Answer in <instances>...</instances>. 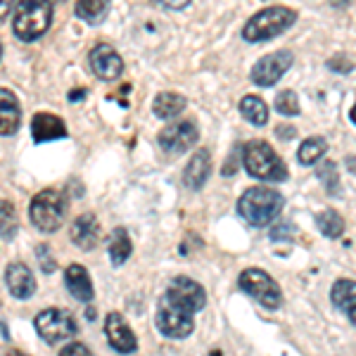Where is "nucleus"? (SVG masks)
Returning a JSON list of instances; mask_svg holds the SVG:
<instances>
[{"mask_svg": "<svg viewBox=\"0 0 356 356\" xmlns=\"http://www.w3.org/2000/svg\"><path fill=\"white\" fill-rule=\"evenodd\" d=\"M283 207H285V200L278 191L266 188V186H257L243 193V197H240V202H238V211L250 226L266 228L278 219Z\"/></svg>", "mask_w": 356, "mask_h": 356, "instance_id": "nucleus-1", "label": "nucleus"}, {"mask_svg": "<svg viewBox=\"0 0 356 356\" xmlns=\"http://www.w3.org/2000/svg\"><path fill=\"white\" fill-rule=\"evenodd\" d=\"M53 24V0H19L15 10L13 31L22 43H33L45 36Z\"/></svg>", "mask_w": 356, "mask_h": 356, "instance_id": "nucleus-2", "label": "nucleus"}, {"mask_svg": "<svg viewBox=\"0 0 356 356\" xmlns=\"http://www.w3.org/2000/svg\"><path fill=\"white\" fill-rule=\"evenodd\" d=\"M243 166L252 178L268 183H280L288 178V166L264 140H250L243 147Z\"/></svg>", "mask_w": 356, "mask_h": 356, "instance_id": "nucleus-3", "label": "nucleus"}, {"mask_svg": "<svg viewBox=\"0 0 356 356\" xmlns=\"http://www.w3.org/2000/svg\"><path fill=\"white\" fill-rule=\"evenodd\" d=\"M297 22V13L283 5H273L266 8L261 13H257L254 17H250V22L243 26V38L247 43H264L271 41V38L280 36L283 31Z\"/></svg>", "mask_w": 356, "mask_h": 356, "instance_id": "nucleus-4", "label": "nucleus"}, {"mask_svg": "<svg viewBox=\"0 0 356 356\" xmlns=\"http://www.w3.org/2000/svg\"><path fill=\"white\" fill-rule=\"evenodd\" d=\"M67 216V197L65 193L48 188L33 195L31 204H29V219L41 233H55L62 228Z\"/></svg>", "mask_w": 356, "mask_h": 356, "instance_id": "nucleus-5", "label": "nucleus"}, {"mask_svg": "<svg viewBox=\"0 0 356 356\" xmlns=\"http://www.w3.org/2000/svg\"><path fill=\"white\" fill-rule=\"evenodd\" d=\"M36 332L45 344H60L79 332V323L67 309H43L33 318Z\"/></svg>", "mask_w": 356, "mask_h": 356, "instance_id": "nucleus-6", "label": "nucleus"}, {"mask_svg": "<svg viewBox=\"0 0 356 356\" xmlns=\"http://www.w3.org/2000/svg\"><path fill=\"white\" fill-rule=\"evenodd\" d=\"M240 288L266 309H278L280 300H283L278 283L261 268H247V271L240 273Z\"/></svg>", "mask_w": 356, "mask_h": 356, "instance_id": "nucleus-7", "label": "nucleus"}, {"mask_svg": "<svg viewBox=\"0 0 356 356\" xmlns=\"http://www.w3.org/2000/svg\"><path fill=\"white\" fill-rule=\"evenodd\" d=\"M195 314L186 312L181 307H174L166 300H159L157 307V316H154V323H157V330L162 332L169 340H186L188 335L195 328Z\"/></svg>", "mask_w": 356, "mask_h": 356, "instance_id": "nucleus-8", "label": "nucleus"}, {"mask_svg": "<svg viewBox=\"0 0 356 356\" xmlns=\"http://www.w3.org/2000/svg\"><path fill=\"white\" fill-rule=\"evenodd\" d=\"M169 304H174V307H181L186 309V312L191 314H197L204 309L207 304V295H204V288L200 283H195L193 278H186V275H178L169 283V288H166L164 297Z\"/></svg>", "mask_w": 356, "mask_h": 356, "instance_id": "nucleus-9", "label": "nucleus"}, {"mask_svg": "<svg viewBox=\"0 0 356 356\" xmlns=\"http://www.w3.org/2000/svg\"><path fill=\"white\" fill-rule=\"evenodd\" d=\"M295 55L290 50H278V53L264 55L254 67H252V81L261 88H271L285 76V72L292 67Z\"/></svg>", "mask_w": 356, "mask_h": 356, "instance_id": "nucleus-10", "label": "nucleus"}, {"mask_svg": "<svg viewBox=\"0 0 356 356\" xmlns=\"http://www.w3.org/2000/svg\"><path fill=\"white\" fill-rule=\"evenodd\" d=\"M197 140H200V131L193 122L171 124L159 131V136H157L159 147L169 154H181V152L191 150L193 145H197Z\"/></svg>", "mask_w": 356, "mask_h": 356, "instance_id": "nucleus-11", "label": "nucleus"}, {"mask_svg": "<svg viewBox=\"0 0 356 356\" xmlns=\"http://www.w3.org/2000/svg\"><path fill=\"white\" fill-rule=\"evenodd\" d=\"M88 65H90V72L95 74L97 79L102 81H117L119 76L124 74V60L112 45H95L88 55Z\"/></svg>", "mask_w": 356, "mask_h": 356, "instance_id": "nucleus-12", "label": "nucleus"}, {"mask_svg": "<svg viewBox=\"0 0 356 356\" xmlns=\"http://www.w3.org/2000/svg\"><path fill=\"white\" fill-rule=\"evenodd\" d=\"M105 335H107V342L114 352L119 354H134L138 349V340L134 335V330L129 328V323L124 321V316L119 312H112L107 314L105 318Z\"/></svg>", "mask_w": 356, "mask_h": 356, "instance_id": "nucleus-13", "label": "nucleus"}, {"mask_svg": "<svg viewBox=\"0 0 356 356\" xmlns=\"http://www.w3.org/2000/svg\"><path fill=\"white\" fill-rule=\"evenodd\" d=\"M5 283H8V290L15 300H29V297H33V292H36L33 273L29 271V266L22 261H13L5 268Z\"/></svg>", "mask_w": 356, "mask_h": 356, "instance_id": "nucleus-14", "label": "nucleus"}, {"mask_svg": "<svg viewBox=\"0 0 356 356\" xmlns=\"http://www.w3.org/2000/svg\"><path fill=\"white\" fill-rule=\"evenodd\" d=\"M67 126L60 117L48 112H38L33 114L31 119V138L36 145H43L48 140H60V138H67Z\"/></svg>", "mask_w": 356, "mask_h": 356, "instance_id": "nucleus-15", "label": "nucleus"}, {"mask_svg": "<svg viewBox=\"0 0 356 356\" xmlns=\"http://www.w3.org/2000/svg\"><path fill=\"white\" fill-rule=\"evenodd\" d=\"M100 240V223H97V216L86 211V214L76 216V221L72 223V243L79 247V250L88 252L93 250Z\"/></svg>", "mask_w": 356, "mask_h": 356, "instance_id": "nucleus-16", "label": "nucleus"}, {"mask_svg": "<svg viewBox=\"0 0 356 356\" xmlns=\"http://www.w3.org/2000/svg\"><path fill=\"white\" fill-rule=\"evenodd\" d=\"M22 124V107L13 90L0 88V136H15Z\"/></svg>", "mask_w": 356, "mask_h": 356, "instance_id": "nucleus-17", "label": "nucleus"}, {"mask_svg": "<svg viewBox=\"0 0 356 356\" xmlns=\"http://www.w3.org/2000/svg\"><path fill=\"white\" fill-rule=\"evenodd\" d=\"M65 285H67V290L72 292L74 300L93 302V297H95L93 280H90L88 271H86L81 264H72V266L65 268Z\"/></svg>", "mask_w": 356, "mask_h": 356, "instance_id": "nucleus-18", "label": "nucleus"}, {"mask_svg": "<svg viewBox=\"0 0 356 356\" xmlns=\"http://www.w3.org/2000/svg\"><path fill=\"white\" fill-rule=\"evenodd\" d=\"M211 174V154L207 150H197L188 162L186 171H183V183L191 191H202L204 183L209 181Z\"/></svg>", "mask_w": 356, "mask_h": 356, "instance_id": "nucleus-19", "label": "nucleus"}, {"mask_svg": "<svg viewBox=\"0 0 356 356\" xmlns=\"http://www.w3.org/2000/svg\"><path fill=\"white\" fill-rule=\"evenodd\" d=\"M112 0H76L74 5V15L81 22L90 26H97L107 19V13H110Z\"/></svg>", "mask_w": 356, "mask_h": 356, "instance_id": "nucleus-20", "label": "nucleus"}, {"mask_svg": "<svg viewBox=\"0 0 356 356\" xmlns=\"http://www.w3.org/2000/svg\"><path fill=\"white\" fill-rule=\"evenodd\" d=\"M186 97L183 95H178V93H159L157 97H154V102H152V112L157 114L159 119H174L178 117L183 110H186Z\"/></svg>", "mask_w": 356, "mask_h": 356, "instance_id": "nucleus-21", "label": "nucleus"}, {"mask_svg": "<svg viewBox=\"0 0 356 356\" xmlns=\"http://www.w3.org/2000/svg\"><path fill=\"white\" fill-rule=\"evenodd\" d=\"M110 259L114 266H122V264L129 259L131 252H134V243H131V235L126 228H114V233L110 235Z\"/></svg>", "mask_w": 356, "mask_h": 356, "instance_id": "nucleus-22", "label": "nucleus"}, {"mask_svg": "<svg viewBox=\"0 0 356 356\" xmlns=\"http://www.w3.org/2000/svg\"><path fill=\"white\" fill-rule=\"evenodd\" d=\"M325 152H328V140L321 138V136H312L300 145V150H297V159H300V164H304V166H314L323 159Z\"/></svg>", "mask_w": 356, "mask_h": 356, "instance_id": "nucleus-23", "label": "nucleus"}, {"mask_svg": "<svg viewBox=\"0 0 356 356\" xmlns=\"http://www.w3.org/2000/svg\"><path fill=\"white\" fill-rule=\"evenodd\" d=\"M330 297H332V304H335L340 312H352L356 307V280H349V278H340L330 290Z\"/></svg>", "mask_w": 356, "mask_h": 356, "instance_id": "nucleus-24", "label": "nucleus"}, {"mask_svg": "<svg viewBox=\"0 0 356 356\" xmlns=\"http://www.w3.org/2000/svg\"><path fill=\"white\" fill-rule=\"evenodd\" d=\"M240 112H243V117L252 126H264L268 122L266 102H264L261 97H257V95H245L243 100H240Z\"/></svg>", "mask_w": 356, "mask_h": 356, "instance_id": "nucleus-25", "label": "nucleus"}, {"mask_svg": "<svg viewBox=\"0 0 356 356\" xmlns=\"http://www.w3.org/2000/svg\"><path fill=\"white\" fill-rule=\"evenodd\" d=\"M17 231H19V223H17L15 204L10 200H0V238L10 243L15 240Z\"/></svg>", "mask_w": 356, "mask_h": 356, "instance_id": "nucleus-26", "label": "nucleus"}, {"mask_svg": "<svg viewBox=\"0 0 356 356\" xmlns=\"http://www.w3.org/2000/svg\"><path fill=\"white\" fill-rule=\"evenodd\" d=\"M316 223H318V231L323 233L325 238H330V240L340 238V235L344 233V219L332 209H325L323 214L316 219Z\"/></svg>", "mask_w": 356, "mask_h": 356, "instance_id": "nucleus-27", "label": "nucleus"}, {"mask_svg": "<svg viewBox=\"0 0 356 356\" xmlns=\"http://www.w3.org/2000/svg\"><path fill=\"white\" fill-rule=\"evenodd\" d=\"M318 181L325 186V191L330 195H335L340 191V174H337V164L335 162H321L318 164Z\"/></svg>", "mask_w": 356, "mask_h": 356, "instance_id": "nucleus-28", "label": "nucleus"}, {"mask_svg": "<svg viewBox=\"0 0 356 356\" xmlns=\"http://www.w3.org/2000/svg\"><path fill=\"white\" fill-rule=\"evenodd\" d=\"M275 110L283 114V117H297L300 114V100H297L295 90H280L275 95Z\"/></svg>", "mask_w": 356, "mask_h": 356, "instance_id": "nucleus-29", "label": "nucleus"}, {"mask_svg": "<svg viewBox=\"0 0 356 356\" xmlns=\"http://www.w3.org/2000/svg\"><path fill=\"white\" fill-rule=\"evenodd\" d=\"M36 257H38V264H41L43 273H53L57 268V261L53 259V252H50L48 245H38L36 247Z\"/></svg>", "mask_w": 356, "mask_h": 356, "instance_id": "nucleus-30", "label": "nucleus"}, {"mask_svg": "<svg viewBox=\"0 0 356 356\" xmlns=\"http://www.w3.org/2000/svg\"><path fill=\"white\" fill-rule=\"evenodd\" d=\"M328 67L332 69V72H340V74H349L354 69L352 65V60H347L344 55H337V57H332V60L328 62Z\"/></svg>", "mask_w": 356, "mask_h": 356, "instance_id": "nucleus-31", "label": "nucleus"}, {"mask_svg": "<svg viewBox=\"0 0 356 356\" xmlns=\"http://www.w3.org/2000/svg\"><path fill=\"white\" fill-rule=\"evenodd\" d=\"M72 354L74 356H86V354H90V349L86 347V344H81V342H72L60 352V356H72Z\"/></svg>", "mask_w": 356, "mask_h": 356, "instance_id": "nucleus-32", "label": "nucleus"}, {"mask_svg": "<svg viewBox=\"0 0 356 356\" xmlns=\"http://www.w3.org/2000/svg\"><path fill=\"white\" fill-rule=\"evenodd\" d=\"M157 3L166 10H183V8H188L193 0H157Z\"/></svg>", "mask_w": 356, "mask_h": 356, "instance_id": "nucleus-33", "label": "nucleus"}, {"mask_svg": "<svg viewBox=\"0 0 356 356\" xmlns=\"http://www.w3.org/2000/svg\"><path fill=\"white\" fill-rule=\"evenodd\" d=\"M15 8V0H0V22L8 19V15L13 13Z\"/></svg>", "mask_w": 356, "mask_h": 356, "instance_id": "nucleus-34", "label": "nucleus"}, {"mask_svg": "<svg viewBox=\"0 0 356 356\" xmlns=\"http://www.w3.org/2000/svg\"><path fill=\"white\" fill-rule=\"evenodd\" d=\"M240 152H243V150H240V147H235V152H233L231 162H228V166H226V169H223V174H226V176L235 174V169H238V164H235V162H238V154H240Z\"/></svg>", "mask_w": 356, "mask_h": 356, "instance_id": "nucleus-35", "label": "nucleus"}, {"mask_svg": "<svg viewBox=\"0 0 356 356\" xmlns=\"http://www.w3.org/2000/svg\"><path fill=\"white\" fill-rule=\"evenodd\" d=\"M86 95V90L83 88H79V90H72L67 97H69V102H76V100H81V97Z\"/></svg>", "mask_w": 356, "mask_h": 356, "instance_id": "nucleus-36", "label": "nucleus"}, {"mask_svg": "<svg viewBox=\"0 0 356 356\" xmlns=\"http://www.w3.org/2000/svg\"><path fill=\"white\" fill-rule=\"evenodd\" d=\"M275 134H278V138H292V136H295V131H292V129H278Z\"/></svg>", "mask_w": 356, "mask_h": 356, "instance_id": "nucleus-37", "label": "nucleus"}, {"mask_svg": "<svg viewBox=\"0 0 356 356\" xmlns=\"http://www.w3.org/2000/svg\"><path fill=\"white\" fill-rule=\"evenodd\" d=\"M347 164H349V171H352V174H356V159H354V157H349V159H347Z\"/></svg>", "mask_w": 356, "mask_h": 356, "instance_id": "nucleus-38", "label": "nucleus"}, {"mask_svg": "<svg viewBox=\"0 0 356 356\" xmlns=\"http://www.w3.org/2000/svg\"><path fill=\"white\" fill-rule=\"evenodd\" d=\"M332 5H337V8H347L349 5V0H330Z\"/></svg>", "mask_w": 356, "mask_h": 356, "instance_id": "nucleus-39", "label": "nucleus"}, {"mask_svg": "<svg viewBox=\"0 0 356 356\" xmlns=\"http://www.w3.org/2000/svg\"><path fill=\"white\" fill-rule=\"evenodd\" d=\"M347 316H349V321H352V323L356 325V307L352 309V312H347Z\"/></svg>", "mask_w": 356, "mask_h": 356, "instance_id": "nucleus-40", "label": "nucleus"}, {"mask_svg": "<svg viewBox=\"0 0 356 356\" xmlns=\"http://www.w3.org/2000/svg\"><path fill=\"white\" fill-rule=\"evenodd\" d=\"M86 318H88V321H95V312H93V309H88V312H86Z\"/></svg>", "mask_w": 356, "mask_h": 356, "instance_id": "nucleus-41", "label": "nucleus"}, {"mask_svg": "<svg viewBox=\"0 0 356 356\" xmlns=\"http://www.w3.org/2000/svg\"><path fill=\"white\" fill-rule=\"evenodd\" d=\"M349 119H352V122L356 124V105L352 107V112H349Z\"/></svg>", "mask_w": 356, "mask_h": 356, "instance_id": "nucleus-42", "label": "nucleus"}, {"mask_svg": "<svg viewBox=\"0 0 356 356\" xmlns=\"http://www.w3.org/2000/svg\"><path fill=\"white\" fill-rule=\"evenodd\" d=\"M0 57H3V45H0Z\"/></svg>", "mask_w": 356, "mask_h": 356, "instance_id": "nucleus-43", "label": "nucleus"}, {"mask_svg": "<svg viewBox=\"0 0 356 356\" xmlns=\"http://www.w3.org/2000/svg\"><path fill=\"white\" fill-rule=\"evenodd\" d=\"M53 3H62V0H53Z\"/></svg>", "mask_w": 356, "mask_h": 356, "instance_id": "nucleus-44", "label": "nucleus"}]
</instances>
